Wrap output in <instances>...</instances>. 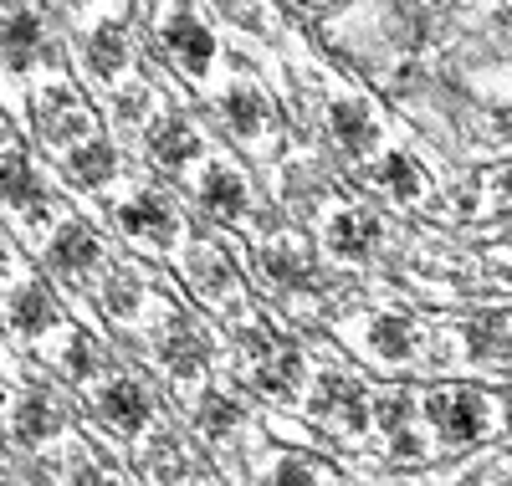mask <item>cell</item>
<instances>
[{"label": "cell", "mask_w": 512, "mask_h": 486, "mask_svg": "<svg viewBox=\"0 0 512 486\" xmlns=\"http://www.w3.org/2000/svg\"><path fill=\"white\" fill-rule=\"evenodd\" d=\"M72 6H82V0H72Z\"/></svg>", "instance_id": "obj_33"}, {"label": "cell", "mask_w": 512, "mask_h": 486, "mask_svg": "<svg viewBox=\"0 0 512 486\" xmlns=\"http://www.w3.org/2000/svg\"><path fill=\"white\" fill-rule=\"evenodd\" d=\"M72 174H77L82 185H103V180H113V144L88 139L82 149H72Z\"/></svg>", "instance_id": "obj_17"}, {"label": "cell", "mask_w": 512, "mask_h": 486, "mask_svg": "<svg viewBox=\"0 0 512 486\" xmlns=\"http://www.w3.org/2000/svg\"><path fill=\"white\" fill-rule=\"evenodd\" d=\"M52 261H57V267H67V272H88L93 261H98V236L72 220V226H62L57 241H52Z\"/></svg>", "instance_id": "obj_9"}, {"label": "cell", "mask_w": 512, "mask_h": 486, "mask_svg": "<svg viewBox=\"0 0 512 486\" xmlns=\"http://www.w3.org/2000/svg\"><path fill=\"white\" fill-rule=\"evenodd\" d=\"M466 338H472V348H466V353H472L477 364H512V333L502 323H477Z\"/></svg>", "instance_id": "obj_18"}, {"label": "cell", "mask_w": 512, "mask_h": 486, "mask_svg": "<svg viewBox=\"0 0 512 486\" xmlns=\"http://www.w3.org/2000/svg\"><path fill=\"white\" fill-rule=\"evenodd\" d=\"M144 461H149V476H154V481H180V476H185V456H180L175 440H159Z\"/></svg>", "instance_id": "obj_24"}, {"label": "cell", "mask_w": 512, "mask_h": 486, "mask_svg": "<svg viewBox=\"0 0 512 486\" xmlns=\"http://www.w3.org/2000/svg\"><path fill=\"white\" fill-rule=\"evenodd\" d=\"M93 364H98V359H93V348H88V343H72L67 369H72V374H93Z\"/></svg>", "instance_id": "obj_30"}, {"label": "cell", "mask_w": 512, "mask_h": 486, "mask_svg": "<svg viewBox=\"0 0 512 486\" xmlns=\"http://www.w3.org/2000/svg\"><path fill=\"white\" fill-rule=\"evenodd\" d=\"M0 200H11V205H41V185H36V174H31V159L26 154H6L0 159Z\"/></svg>", "instance_id": "obj_10"}, {"label": "cell", "mask_w": 512, "mask_h": 486, "mask_svg": "<svg viewBox=\"0 0 512 486\" xmlns=\"http://www.w3.org/2000/svg\"><path fill=\"white\" fill-rule=\"evenodd\" d=\"M374 241H379V220L364 215V210H349L328 226V246L344 251V256H364V251H374Z\"/></svg>", "instance_id": "obj_6"}, {"label": "cell", "mask_w": 512, "mask_h": 486, "mask_svg": "<svg viewBox=\"0 0 512 486\" xmlns=\"http://www.w3.org/2000/svg\"><path fill=\"white\" fill-rule=\"evenodd\" d=\"M313 415H318L323 425H333L338 435H349V430H359V425L369 420V405H364V394H359V384H349V379H338V374H328V379L318 384V400H313Z\"/></svg>", "instance_id": "obj_2"}, {"label": "cell", "mask_w": 512, "mask_h": 486, "mask_svg": "<svg viewBox=\"0 0 512 486\" xmlns=\"http://www.w3.org/2000/svg\"><path fill=\"white\" fill-rule=\"evenodd\" d=\"M11 318H16V328H21V333H41V328H52V323H57L52 297L41 292L36 282H26V287L11 297Z\"/></svg>", "instance_id": "obj_14"}, {"label": "cell", "mask_w": 512, "mask_h": 486, "mask_svg": "<svg viewBox=\"0 0 512 486\" xmlns=\"http://www.w3.org/2000/svg\"><path fill=\"white\" fill-rule=\"evenodd\" d=\"M164 359H169V369L195 374V369H200V359H205V353H200V338H190V333H175V338L164 343Z\"/></svg>", "instance_id": "obj_25"}, {"label": "cell", "mask_w": 512, "mask_h": 486, "mask_svg": "<svg viewBox=\"0 0 512 486\" xmlns=\"http://www.w3.org/2000/svg\"><path fill=\"white\" fill-rule=\"evenodd\" d=\"M88 62H93L98 77H113V72L128 62V47H123V31H118V26H98L93 47H88Z\"/></svg>", "instance_id": "obj_20"}, {"label": "cell", "mask_w": 512, "mask_h": 486, "mask_svg": "<svg viewBox=\"0 0 512 486\" xmlns=\"http://www.w3.org/2000/svg\"><path fill=\"white\" fill-rule=\"evenodd\" d=\"M164 47L180 57V67H190L200 77L210 67V57H216V36H210L190 11H175V16H169V26H164Z\"/></svg>", "instance_id": "obj_3"}, {"label": "cell", "mask_w": 512, "mask_h": 486, "mask_svg": "<svg viewBox=\"0 0 512 486\" xmlns=\"http://www.w3.org/2000/svg\"><path fill=\"white\" fill-rule=\"evenodd\" d=\"M379 420H384V430H390V435H410V430H405V420H410V400H405V394H390V400L379 405Z\"/></svg>", "instance_id": "obj_27"}, {"label": "cell", "mask_w": 512, "mask_h": 486, "mask_svg": "<svg viewBox=\"0 0 512 486\" xmlns=\"http://www.w3.org/2000/svg\"><path fill=\"white\" fill-rule=\"evenodd\" d=\"M226 123L236 128L241 139L262 134V123H267V98L256 93V87H231V93H226Z\"/></svg>", "instance_id": "obj_11"}, {"label": "cell", "mask_w": 512, "mask_h": 486, "mask_svg": "<svg viewBox=\"0 0 512 486\" xmlns=\"http://www.w3.org/2000/svg\"><path fill=\"white\" fill-rule=\"evenodd\" d=\"M190 277H195L200 292L226 297V292H231V261H226L216 246H195V251H190Z\"/></svg>", "instance_id": "obj_13"}, {"label": "cell", "mask_w": 512, "mask_h": 486, "mask_svg": "<svg viewBox=\"0 0 512 486\" xmlns=\"http://www.w3.org/2000/svg\"><path fill=\"white\" fill-rule=\"evenodd\" d=\"M262 267L272 282H297V277H308V251L303 246H272L262 256Z\"/></svg>", "instance_id": "obj_22"}, {"label": "cell", "mask_w": 512, "mask_h": 486, "mask_svg": "<svg viewBox=\"0 0 512 486\" xmlns=\"http://www.w3.org/2000/svg\"><path fill=\"white\" fill-rule=\"evenodd\" d=\"M72 486H98V471H93V466H82V471H77V481H72Z\"/></svg>", "instance_id": "obj_31"}, {"label": "cell", "mask_w": 512, "mask_h": 486, "mask_svg": "<svg viewBox=\"0 0 512 486\" xmlns=\"http://www.w3.org/2000/svg\"><path fill=\"white\" fill-rule=\"evenodd\" d=\"M149 154L159 164H169V169H180V164H190L200 154V134H195L185 118H159L149 128Z\"/></svg>", "instance_id": "obj_4"}, {"label": "cell", "mask_w": 512, "mask_h": 486, "mask_svg": "<svg viewBox=\"0 0 512 486\" xmlns=\"http://www.w3.org/2000/svg\"><path fill=\"white\" fill-rule=\"evenodd\" d=\"M52 430H57V405L47 394H26L21 410H16V435L21 440H47Z\"/></svg>", "instance_id": "obj_16"}, {"label": "cell", "mask_w": 512, "mask_h": 486, "mask_svg": "<svg viewBox=\"0 0 512 486\" xmlns=\"http://www.w3.org/2000/svg\"><path fill=\"white\" fill-rule=\"evenodd\" d=\"M497 190H502V195L512 200V169H502V174H497Z\"/></svg>", "instance_id": "obj_32"}, {"label": "cell", "mask_w": 512, "mask_h": 486, "mask_svg": "<svg viewBox=\"0 0 512 486\" xmlns=\"http://www.w3.org/2000/svg\"><path fill=\"white\" fill-rule=\"evenodd\" d=\"M200 425H205V435H226L236 425V405L221 400V394H205L200 400Z\"/></svg>", "instance_id": "obj_26"}, {"label": "cell", "mask_w": 512, "mask_h": 486, "mask_svg": "<svg viewBox=\"0 0 512 486\" xmlns=\"http://www.w3.org/2000/svg\"><path fill=\"white\" fill-rule=\"evenodd\" d=\"M272 486H318V481H313V471H308V466H297V461H287V466H277Z\"/></svg>", "instance_id": "obj_28"}, {"label": "cell", "mask_w": 512, "mask_h": 486, "mask_svg": "<svg viewBox=\"0 0 512 486\" xmlns=\"http://www.w3.org/2000/svg\"><path fill=\"white\" fill-rule=\"evenodd\" d=\"M297 379H303V359H297L292 348L282 353V359H272V364L262 369V389H267V394H292Z\"/></svg>", "instance_id": "obj_23"}, {"label": "cell", "mask_w": 512, "mask_h": 486, "mask_svg": "<svg viewBox=\"0 0 512 486\" xmlns=\"http://www.w3.org/2000/svg\"><path fill=\"white\" fill-rule=\"evenodd\" d=\"M0 261H6V256H0Z\"/></svg>", "instance_id": "obj_35"}, {"label": "cell", "mask_w": 512, "mask_h": 486, "mask_svg": "<svg viewBox=\"0 0 512 486\" xmlns=\"http://www.w3.org/2000/svg\"><path fill=\"white\" fill-rule=\"evenodd\" d=\"M200 200L210 210H221V215H236V210H246V185L236 180L231 169H210L205 185H200Z\"/></svg>", "instance_id": "obj_15"}, {"label": "cell", "mask_w": 512, "mask_h": 486, "mask_svg": "<svg viewBox=\"0 0 512 486\" xmlns=\"http://www.w3.org/2000/svg\"><path fill=\"white\" fill-rule=\"evenodd\" d=\"M333 134H338V144H344L349 154H369L379 144V128H374L369 108H359L354 98L333 103Z\"/></svg>", "instance_id": "obj_5"}, {"label": "cell", "mask_w": 512, "mask_h": 486, "mask_svg": "<svg viewBox=\"0 0 512 486\" xmlns=\"http://www.w3.org/2000/svg\"><path fill=\"white\" fill-rule=\"evenodd\" d=\"M36 41H41V26H36V16H26V11H11L6 21H0V57H6L16 72H21V67H31Z\"/></svg>", "instance_id": "obj_8"}, {"label": "cell", "mask_w": 512, "mask_h": 486, "mask_svg": "<svg viewBox=\"0 0 512 486\" xmlns=\"http://www.w3.org/2000/svg\"><path fill=\"white\" fill-rule=\"evenodd\" d=\"M123 231L128 236H139V241H169V236H175V220H169V210L159 205V200H128L123 205Z\"/></svg>", "instance_id": "obj_7"}, {"label": "cell", "mask_w": 512, "mask_h": 486, "mask_svg": "<svg viewBox=\"0 0 512 486\" xmlns=\"http://www.w3.org/2000/svg\"><path fill=\"white\" fill-rule=\"evenodd\" d=\"M103 410L113 415V425H123V430H139L144 420H149V394L139 389V384H108V394H103Z\"/></svg>", "instance_id": "obj_12"}, {"label": "cell", "mask_w": 512, "mask_h": 486, "mask_svg": "<svg viewBox=\"0 0 512 486\" xmlns=\"http://www.w3.org/2000/svg\"><path fill=\"white\" fill-rule=\"evenodd\" d=\"M369 343H374L379 359H405V353L415 348V328H410L405 318H379V323L369 328Z\"/></svg>", "instance_id": "obj_19"}, {"label": "cell", "mask_w": 512, "mask_h": 486, "mask_svg": "<svg viewBox=\"0 0 512 486\" xmlns=\"http://www.w3.org/2000/svg\"><path fill=\"white\" fill-rule=\"evenodd\" d=\"M0 486H11V481H0Z\"/></svg>", "instance_id": "obj_34"}, {"label": "cell", "mask_w": 512, "mask_h": 486, "mask_svg": "<svg viewBox=\"0 0 512 486\" xmlns=\"http://www.w3.org/2000/svg\"><path fill=\"white\" fill-rule=\"evenodd\" d=\"M108 302L118 307V313H128V307H134V282H128V277L108 282Z\"/></svg>", "instance_id": "obj_29"}, {"label": "cell", "mask_w": 512, "mask_h": 486, "mask_svg": "<svg viewBox=\"0 0 512 486\" xmlns=\"http://www.w3.org/2000/svg\"><path fill=\"white\" fill-rule=\"evenodd\" d=\"M425 415H431L436 435L446 446H466V440H477L492 420V405L482 400L477 389H446V394H431L425 400Z\"/></svg>", "instance_id": "obj_1"}, {"label": "cell", "mask_w": 512, "mask_h": 486, "mask_svg": "<svg viewBox=\"0 0 512 486\" xmlns=\"http://www.w3.org/2000/svg\"><path fill=\"white\" fill-rule=\"evenodd\" d=\"M379 185L390 190V195H400V200H415L420 195V164L405 159V154H390V159L379 164Z\"/></svg>", "instance_id": "obj_21"}]
</instances>
